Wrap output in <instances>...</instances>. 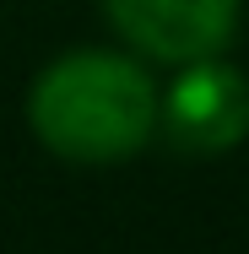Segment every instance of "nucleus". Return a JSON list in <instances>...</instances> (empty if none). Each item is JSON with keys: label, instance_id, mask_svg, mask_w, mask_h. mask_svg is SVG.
I'll use <instances>...</instances> for the list:
<instances>
[{"label": "nucleus", "instance_id": "obj_1", "mask_svg": "<svg viewBox=\"0 0 249 254\" xmlns=\"http://www.w3.org/2000/svg\"><path fill=\"white\" fill-rule=\"evenodd\" d=\"M27 125L60 162L108 168L157 135V87L136 54L71 49L38 70L27 92Z\"/></svg>", "mask_w": 249, "mask_h": 254}, {"label": "nucleus", "instance_id": "obj_2", "mask_svg": "<svg viewBox=\"0 0 249 254\" xmlns=\"http://www.w3.org/2000/svg\"><path fill=\"white\" fill-rule=\"evenodd\" d=\"M157 130L190 157H222L249 135V76L222 54L179 65L157 92Z\"/></svg>", "mask_w": 249, "mask_h": 254}, {"label": "nucleus", "instance_id": "obj_3", "mask_svg": "<svg viewBox=\"0 0 249 254\" xmlns=\"http://www.w3.org/2000/svg\"><path fill=\"white\" fill-rule=\"evenodd\" d=\"M114 33L147 60L190 65L233 44L244 0H103Z\"/></svg>", "mask_w": 249, "mask_h": 254}]
</instances>
